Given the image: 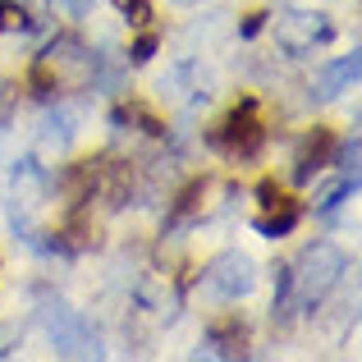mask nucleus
<instances>
[{
    "label": "nucleus",
    "instance_id": "nucleus-7",
    "mask_svg": "<svg viewBox=\"0 0 362 362\" xmlns=\"http://www.w3.org/2000/svg\"><path fill=\"white\" fill-rule=\"evenodd\" d=\"M115 5H119V14H129V18H133V23H147V14H151L147 0H115Z\"/></svg>",
    "mask_w": 362,
    "mask_h": 362
},
{
    "label": "nucleus",
    "instance_id": "nucleus-9",
    "mask_svg": "<svg viewBox=\"0 0 362 362\" xmlns=\"http://www.w3.org/2000/svg\"><path fill=\"white\" fill-rule=\"evenodd\" d=\"M14 23H23V9H14V5H0V28H14Z\"/></svg>",
    "mask_w": 362,
    "mask_h": 362
},
{
    "label": "nucleus",
    "instance_id": "nucleus-1",
    "mask_svg": "<svg viewBox=\"0 0 362 362\" xmlns=\"http://www.w3.org/2000/svg\"><path fill=\"white\" fill-rule=\"evenodd\" d=\"M284 275H289V284H293V298H298L303 308H317L339 284V275H344V252H339L335 243H312L308 252L298 257V266L284 271Z\"/></svg>",
    "mask_w": 362,
    "mask_h": 362
},
{
    "label": "nucleus",
    "instance_id": "nucleus-4",
    "mask_svg": "<svg viewBox=\"0 0 362 362\" xmlns=\"http://www.w3.org/2000/svg\"><path fill=\"white\" fill-rule=\"evenodd\" d=\"M216 147L230 151V156H252V151L262 147V124H257L252 101H247V106H239L230 119L221 124V129H216Z\"/></svg>",
    "mask_w": 362,
    "mask_h": 362
},
{
    "label": "nucleus",
    "instance_id": "nucleus-2",
    "mask_svg": "<svg viewBox=\"0 0 362 362\" xmlns=\"http://www.w3.org/2000/svg\"><path fill=\"white\" fill-rule=\"evenodd\" d=\"M330 37H335V23L321 9H289V14L275 18V46L284 55H312Z\"/></svg>",
    "mask_w": 362,
    "mask_h": 362
},
{
    "label": "nucleus",
    "instance_id": "nucleus-11",
    "mask_svg": "<svg viewBox=\"0 0 362 362\" xmlns=\"http://www.w3.org/2000/svg\"><path fill=\"white\" fill-rule=\"evenodd\" d=\"M64 5H69V9H88V0H64Z\"/></svg>",
    "mask_w": 362,
    "mask_h": 362
},
{
    "label": "nucleus",
    "instance_id": "nucleus-6",
    "mask_svg": "<svg viewBox=\"0 0 362 362\" xmlns=\"http://www.w3.org/2000/svg\"><path fill=\"white\" fill-rule=\"evenodd\" d=\"M293 225H298V211H293V206H284L280 216H266V221H257V230H262V234H271V239H275V234H289Z\"/></svg>",
    "mask_w": 362,
    "mask_h": 362
},
{
    "label": "nucleus",
    "instance_id": "nucleus-8",
    "mask_svg": "<svg viewBox=\"0 0 362 362\" xmlns=\"http://www.w3.org/2000/svg\"><path fill=\"white\" fill-rule=\"evenodd\" d=\"M358 151H362V147H358V138H349V147L339 151V160H344V170H349V175H358Z\"/></svg>",
    "mask_w": 362,
    "mask_h": 362
},
{
    "label": "nucleus",
    "instance_id": "nucleus-3",
    "mask_svg": "<svg viewBox=\"0 0 362 362\" xmlns=\"http://www.w3.org/2000/svg\"><path fill=\"white\" fill-rule=\"evenodd\" d=\"M206 284H211V293H221V298H247L252 284H257V266L247 262L243 252H221L206 266Z\"/></svg>",
    "mask_w": 362,
    "mask_h": 362
},
{
    "label": "nucleus",
    "instance_id": "nucleus-10",
    "mask_svg": "<svg viewBox=\"0 0 362 362\" xmlns=\"http://www.w3.org/2000/svg\"><path fill=\"white\" fill-rule=\"evenodd\" d=\"M151 51H156V37H142V42L133 46V60H151Z\"/></svg>",
    "mask_w": 362,
    "mask_h": 362
},
{
    "label": "nucleus",
    "instance_id": "nucleus-5",
    "mask_svg": "<svg viewBox=\"0 0 362 362\" xmlns=\"http://www.w3.org/2000/svg\"><path fill=\"white\" fill-rule=\"evenodd\" d=\"M358 64H362V60H358V51L339 55V60H335V64H330V69L317 78V97H321V101H335L339 92H349V88L358 83Z\"/></svg>",
    "mask_w": 362,
    "mask_h": 362
}]
</instances>
